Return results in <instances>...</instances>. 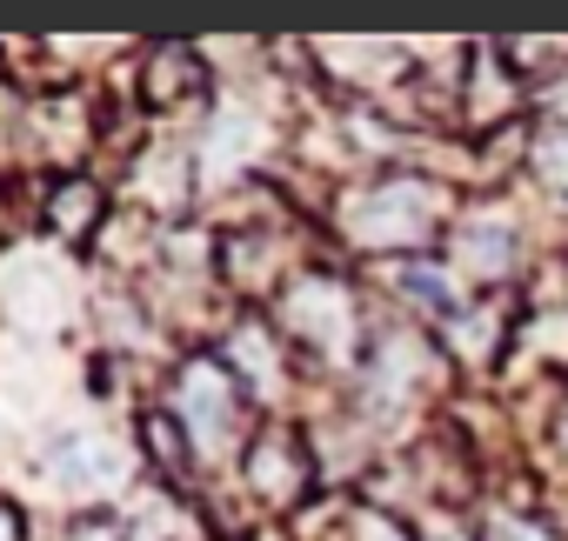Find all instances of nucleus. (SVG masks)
<instances>
[{
	"label": "nucleus",
	"mask_w": 568,
	"mask_h": 541,
	"mask_svg": "<svg viewBox=\"0 0 568 541\" xmlns=\"http://www.w3.org/2000/svg\"><path fill=\"white\" fill-rule=\"evenodd\" d=\"M455 214H462L455 187L435 181V174H408V167H382V174L335 194V234L368 261L428 254L435 241H448Z\"/></svg>",
	"instance_id": "obj_1"
},
{
	"label": "nucleus",
	"mask_w": 568,
	"mask_h": 541,
	"mask_svg": "<svg viewBox=\"0 0 568 541\" xmlns=\"http://www.w3.org/2000/svg\"><path fill=\"white\" fill-rule=\"evenodd\" d=\"M267 321L288 335L295 361H315L335 375H355L368 355V335H375L362 288L348 275H335V267H295L288 288L267 302Z\"/></svg>",
	"instance_id": "obj_2"
},
{
	"label": "nucleus",
	"mask_w": 568,
	"mask_h": 541,
	"mask_svg": "<svg viewBox=\"0 0 568 541\" xmlns=\"http://www.w3.org/2000/svg\"><path fill=\"white\" fill-rule=\"evenodd\" d=\"M168 408L181 415V428L194 435V448H201V461H227V455H241L247 448V388L227 375V361L214 355V348H187L181 361H174V375H168Z\"/></svg>",
	"instance_id": "obj_3"
},
{
	"label": "nucleus",
	"mask_w": 568,
	"mask_h": 541,
	"mask_svg": "<svg viewBox=\"0 0 568 541\" xmlns=\"http://www.w3.org/2000/svg\"><path fill=\"white\" fill-rule=\"evenodd\" d=\"M234 474H241V488H247V501L261 514H295V508L315 501V488H328L308 428H295L288 415H261L254 421L247 448L234 455Z\"/></svg>",
	"instance_id": "obj_4"
},
{
	"label": "nucleus",
	"mask_w": 568,
	"mask_h": 541,
	"mask_svg": "<svg viewBox=\"0 0 568 541\" xmlns=\"http://www.w3.org/2000/svg\"><path fill=\"white\" fill-rule=\"evenodd\" d=\"M448 261L455 275L481 295V288H508L521 267H528V221L508 194H481L455 214L448 227Z\"/></svg>",
	"instance_id": "obj_5"
},
{
	"label": "nucleus",
	"mask_w": 568,
	"mask_h": 541,
	"mask_svg": "<svg viewBox=\"0 0 568 541\" xmlns=\"http://www.w3.org/2000/svg\"><path fill=\"white\" fill-rule=\"evenodd\" d=\"M274 147V121L261 101L247 94H221L207 114H201V134H194V161H201V194H221L227 181L254 174Z\"/></svg>",
	"instance_id": "obj_6"
},
{
	"label": "nucleus",
	"mask_w": 568,
	"mask_h": 541,
	"mask_svg": "<svg viewBox=\"0 0 568 541\" xmlns=\"http://www.w3.org/2000/svg\"><path fill=\"white\" fill-rule=\"evenodd\" d=\"M214 355L227 361V375L247 388V401H254L261 415H281V408H288L295 348H288V335H281L267 315H234V321L221 328V348H214Z\"/></svg>",
	"instance_id": "obj_7"
},
{
	"label": "nucleus",
	"mask_w": 568,
	"mask_h": 541,
	"mask_svg": "<svg viewBox=\"0 0 568 541\" xmlns=\"http://www.w3.org/2000/svg\"><path fill=\"white\" fill-rule=\"evenodd\" d=\"M41 474H48L54 494H74V501L94 508V501H108L114 488H128L134 461H128V448H121L114 435H101V428H54Z\"/></svg>",
	"instance_id": "obj_8"
},
{
	"label": "nucleus",
	"mask_w": 568,
	"mask_h": 541,
	"mask_svg": "<svg viewBox=\"0 0 568 541\" xmlns=\"http://www.w3.org/2000/svg\"><path fill=\"white\" fill-rule=\"evenodd\" d=\"M382 275V288H395V302H402V315L408 321H422V328H448L475 295H468V282L455 275V261H442V254H408V261H382L375 267Z\"/></svg>",
	"instance_id": "obj_9"
},
{
	"label": "nucleus",
	"mask_w": 568,
	"mask_h": 541,
	"mask_svg": "<svg viewBox=\"0 0 568 541\" xmlns=\"http://www.w3.org/2000/svg\"><path fill=\"white\" fill-rule=\"evenodd\" d=\"M207 101V54L194 41H154L141 54V108L148 114H181Z\"/></svg>",
	"instance_id": "obj_10"
},
{
	"label": "nucleus",
	"mask_w": 568,
	"mask_h": 541,
	"mask_svg": "<svg viewBox=\"0 0 568 541\" xmlns=\"http://www.w3.org/2000/svg\"><path fill=\"white\" fill-rule=\"evenodd\" d=\"M108 221H114V201H108V187H101L94 174H61V181H48V194H41V227H48L54 247H88V241L108 234Z\"/></svg>",
	"instance_id": "obj_11"
},
{
	"label": "nucleus",
	"mask_w": 568,
	"mask_h": 541,
	"mask_svg": "<svg viewBox=\"0 0 568 541\" xmlns=\"http://www.w3.org/2000/svg\"><path fill=\"white\" fill-rule=\"evenodd\" d=\"M442 348H448V361H462V368L501 361V348H515V308H508L501 295H475V302L442 328Z\"/></svg>",
	"instance_id": "obj_12"
},
{
	"label": "nucleus",
	"mask_w": 568,
	"mask_h": 541,
	"mask_svg": "<svg viewBox=\"0 0 568 541\" xmlns=\"http://www.w3.org/2000/svg\"><path fill=\"white\" fill-rule=\"evenodd\" d=\"M141 455H148V468L161 474V488H194L201 481V448H194V435L181 428V415L161 401V408H141Z\"/></svg>",
	"instance_id": "obj_13"
},
{
	"label": "nucleus",
	"mask_w": 568,
	"mask_h": 541,
	"mask_svg": "<svg viewBox=\"0 0 568 541\" xmlns=\"http://www.w3.org/2000/svg\"><path fill=\"white\" fill-rule=\"evenodd\" d=\"M322 541H422L395 508H382V501H355V508H342L335 514V534H322Z\"/></svg>",
	"instance_id": "obj_14"
},
{
	"label": "nucleus",
	"mask_w": 568,
	"mask_h": 541,
	"mask_svg": "<svg viewBox=\"0 0 568 541\" xmlns=\"http://www.w3.org/2000/svg\"><path fill=\"white\" fill-rule=\"evenodd\" d=\"M54 541H134V514L128 508H108V501L68 508L61 528H54Z\"/></svg>",
	"instance_id": "obj_15"
},
{
	"label": "nucleus",
	"mask_w": 568,
	"mask_h": 541,
	"mask_svg": "<svg viewBox=\"0 0 568 541\" xmlns=\"http://www.w3.org/2000/svg\"><path fill=\"white\" fill-rule=\"evenodd\" d=\"M528 167L548 181V194H555V201H568V127H548V134L528 147Z\"/></svg>",
	"instance_id": "obj_16"
},
{
	"label": "nucleus",
	"mask_w": 568,
	"mask_h": 541,
	"mask_svg": "<svg viewBox=\"0 0 568 541\" xmlns=\"http://www.w3.org/2000/svg\"><path fill=\"white\" fill-rule=\"evenodd\" d=\"M415 534H422V541H481V521H468V514H455V508L428 501V508H422V521H415Z\"/></svg>",
	"instance_id": "obj_17"
},
{
	"label": "nucleus",
	"mask_w": 568,
	"mask_h": 541,
	"mask_svg": "<svg viewBox=\"0 0 568 541\" xmlns=\"http://www.w3.org/2000/svg\"><path fill=\"white\" fill-rule=\"evenodd\" d=\"M548 455L568 468V401H555V415H548Z\"/></svg>",
	"instance_id": "obj_18"
}]
</instances>
